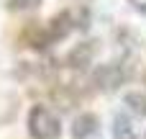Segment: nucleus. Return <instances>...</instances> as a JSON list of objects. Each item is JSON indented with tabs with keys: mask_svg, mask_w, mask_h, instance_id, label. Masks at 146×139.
Segmentation results:
<instances>
[{
	"mask_svg": "<svg viewBox=\"0 0 146 139\" xmlns=\"http://www.w3.org/2000/svg\"><path fill=\"white\" fill-rule=\"evenodd\" d=\"M113 139H136V129H133L128 116L118 113L113 119Z\"/></svg>",
	"mask_w": 146,
	"mask_h": 139,
	"instance_id": "6",
	"label": "nucleus"
},
{
	"mask_svg": "<svg viewBox=\"0 0 146 139\" xmlns=\"http://www.w3.org/2000/svg\"><path fill=\"white\" fill-rule=\"evenodd\" d=\"M38 0H10V8H31Z\"/></svg>",
	"mask_w": 146,
	"mask_h": 139,
	"instance_id": "8",
	"label": "nucleus"
},
{
	"mask_svg": "<svg viewBox=\"0 0 146 139\" xmlns=\"http://www.w3.org/2000/svg\"><path fill=\"white\" fill-rule=\"evenodd\" d=\"M28 134L31 139H59L62 124L46 106H33L28 111Z\"/></svg>",
	"mask_w": 146,
	"mask_h": 139,
	"instance_id": "1",
	"label": "nucleus"
},
{
	"mask_svg": "<svg viewBox=\"0 0 146 139\" xmlns=\"http://www.w3.org/2000/svg\"><path fill=\"white\" fill-rule=\"evenodd\" d=\"M123 103L128 106V111H131L133 116L146 119V95H141V93H126Z\"/></svg>",
	"mask_w": 146,
	"mask_h": 139,
	"instance_id": "7",
	"label": "nucleus"
},
{
	"mask_svg": "<svg viewBox=\"0 0 146 139\" xmlns=\"http://www.w3.org/2000/svg\"><path fill=\"white\" fill-rule=\"evenodd\" d=\"M72 31V18H69V13H59L54 21H51V26H49V39L51 41H56V39H64L67 34Z\"/></svg>",
	"mask_w": 146,
	"mask_h": 139,
	"instance_id": "5",
	"label": "nucleus"
},
{
	"mask_svg": "<svg viewBox=\"0 0 146 139\" xmlns=\"http://www.w3.org/2000/svg\"><path fill=\"white\" fill-rule=\"evenodd\" d=\"M92 57H95V46H92V41H87V44H80L77 49H72V52H69L67 64H69V67H74V70H85V67L92 62Z\"/></svg>",
	"mask_w": 146,
	"mask_h": 139,
	"instance_id": "4",
	"label": "nucleus"
},
{
	"mask_svg": "<svg viewBox=\"0 0 146 139\" xmlns=\"http://www.w3.org/2000/svg\"><path fill=\"white\" fill-rule=\"evenodd\" d=\"M98 129H100V119L95 113H80L72 124V139H87L98 134Z\"/></svg>",
	"mask_w": 146,
	"mask_h": 139,
	"instance_id": "3",
	"label": "nucleus"
},
{
	"mask_svg": "<svg viewBox=\"0 0 146 139\" xmlns=\"http://www.w3.org/2000/svg\"><path fill=\"white\" fill-rule=\"evenodd\" d=\"M126 77H128V72H126V67L118 64V62L100 64V67L92 72V83H95V88L103 90V93H113V90H115Z\"/></svg>",
	"mask_w": 146,
	"mask_h": 139,
	"instance_id": "2",
	"label": "nucleus"
}]
</instances>
